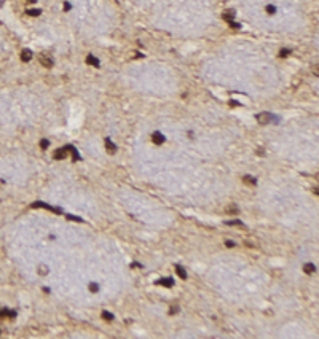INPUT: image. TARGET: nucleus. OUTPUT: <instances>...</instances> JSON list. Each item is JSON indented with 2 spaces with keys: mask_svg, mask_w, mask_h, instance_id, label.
<instances>
[{
  "mask_svg": "<svg viewBox=\"0 0 319 339\" xmlns=\"http://www.w3.org/2000/svg\"><path fill=\"white\" fill-rule=\"evenodd\" d=\"M26 2H32V3H34V2H37V0H26Z\"/></svg>",
  "mask_w": 319,
  "mask_h": 339,
  "instance_id": "obj_29",
  "label": "nucleus"
},
{
  "mask_svg": "<svg viewBox=\"0 0 319 339\" xmlns=\"http://www.w3.org/2000/svg\"><path fill=\"white\" fill-rule=\"evenodd\" d=\"M179 312V307H177V306H175V307H171L169 309V314H177Z\"/></svg>",
  "mask_w": 319,
  "mask_h": 339,
  "instance_id": "obj_26",
  "label": "nucleus"
},
{
  "mask_svg": "<svg viewBox=\"0 0 319 339\" xmlns=\"http://www.w3.org/2000/svg\"><path fill=\"white\" fill-rule=\"evenodd\" d=\"M38 274H40V276H47V274H48V268L47 266H40L38 268Z\"/></svg>",
  "mask_w": 319,
  "mask_h": 339,
  "instance_id": "obj_22",
  "label": "nucleus"
},
{
  "mask_svg": "<svg viewBox=\"0 0 319 339\" xmlns=\"http://www.w3.org/2000/svg\"><path fill=\"white\" fill-rule=\"evenodd\" d=\"M32 207H41V209H48V210H51V212H54V213H62V210L59 207H51L50 204H45V202H34L32 204Z\"/></svg>",
  "mask_w": 319,
  "mask_h": 339,
  "instance_id": "obj_2",
  "label": "nucleus"
},
{
  "mask_svg": "<svg viewBox=\"0 0 319 339\" xmlns=\"http://www.w3.org/2000/svg\"><path fill=\"white\" fill-rule=\"evenodd\" d=\"M101 317H102L104 320H107V322H110V320H113V314L107 312V310H102V314H101Z\"/></svg>",
  "mask_w": 319,
  "mask_h": 339,
  "instance_id": "obj_15",
  "label": "nucleus"
},
{
  "mask_svg": "<svg viewBox=\"0 0 319 339\" xmlns=\"http://www.w3.org/2000/svg\"><path fill=\"white\" fill-rule=\"evenodd\" d=\"M244 182H246V183H251V185H257V180L254 178V177H249V175H246V177H244Z\"/></svg>",
  "mask_w": 319,
  "mask_h": 339,
  "instance_id": "obj_19",
  "label": "nucleus"
},
{
  "mask_svg": "<svg viewBox=\"0 0 319 339\" xmlns=\"http://www.w3.org/2000/svg\"><path fill=\"white\" fill-rule=\"evenodd\" d=\"M69 151H72V155H73V159H75V161H78V159H80V155H78V151L75 150V148H73V147H69Z\"/></svg>",
  "mask_w": 319,
  "mask_h": 339,
  "instance_id": "obj_16",
  "label": "nucleus"
},
{
  "mask_svg": "<svg viewBox=\"0 0 319 339\" xmlns=\"http://www.w3.org/2000/svg\"><path fill=\"white\" fill-rule=\"evenodd\" d=\"M226 247H235V242H232V240H226Z\"/></svg>",
  "mask_w": 319,
  "mask_h": 339,
  "instance_id": "obj_28",
  "label": "nucleus"
},
{
  "mask_svg": "<svg viewBox=\"0 0 319 339\" xmlns=\"http://www.w3.org/2000/svg\"><path fill=\"white\" fill-rule=\"evenodd\" d=\"M225 225H232V226L238 225V226H244V223L239 221V220H232V221H225Z\"/></svg>",
  "mask_w": 319,
  "mask_h": 339,
  "instance_id": "obj_18",
  "label": "nucleus"
},
{
  "mask_svg": "<svg viewBox=\"0 0 319 339\" xmlns=\"http://www.w3.org/2000/svg\"><path fill=\"white\" fill-rule=\"evenodd\" d=\"M70 8H72V7H70V3H67V2L64 3V11H69Z\"/></svg>",
  "mask_w": 319,
  "mask_h": 339,
  "instance_id": "obj_27",
  "label": "nucleus"
},
{
  "mask_svg": "<svg viewBox=\"0 0 319 339\" xmlns=\"http://www.w3.org/2000/svg\"><path fill=\"white\" fill-rule=\"evenodd\" d=\"M21 61H22V62H29V61H32V51H30V49H22V51H21Z\"/></svg>",
  "mask_w": 319,
  "mask_h": 339,
  "instance_id": "obj_7",
  "label": "nucleus"
},
{
  "mask_svg": "<svg viewBox=\"0 0 319 339\" xmlns=\"http://www.w3.org/2000/svg\"><path fill=\"white\" fill-rule=\"evenodd\" d=\"M290 51L289 49H281V53H279V57H286V56H289Z\"/></svg>",
  "mask_w": 319,
  "mask_h": 339,
  "instance_id": "obj_23",
  "label": "nucleus"
},
{
  "mask_svg": "<svg viewBox=\"0 0 319 339\" xmlns=\"http://www.w3.org/2000/svg\"><path fill=\"white\" fill-rule=\"evenodd\" d=\"M88 288H90L91 293H96V291L99 290V287H98V284H90V285H88Z\"/></svg>",
  "mask_w": 319,
  "mask_h": 339,
  "instance_id": "obj_21",
  "label": "nucleus"
},
{
  "mask_svg": "<svg viewBox=\"0 0 319 339\" xmlns=\"http://www.w3.org/2000/svg\"><path fill=\"white\" fill-rule=\"evenodd\" d=\"M222 18H224V21H226L230 24V22L233 21V18H235V13L233 11H225L224 15H222Z\"/></svg>",
  "mask_w": 319,
  "mask_h": 339,
  "instance_id": "obj_11",
  "label": "nucleus"
},
{
  "mask_svg": "<svg viewBox=\"0 0 319 339\" xmlns=\"http://www.w3.org/2000/svg\"><path fill=\"white\" fill-rule=\"evenodd\" d=\"M152 140H153V143H156V145H160V143H163L164 142V136L161 132H153L152 134Z\"/></svg>",
  "mask_w": 319,
  "mask_h": 339,
  "instance_id": "obj_6",
  "label": "nucleus"
},
{
  "mask_svg": "<svg viewBox=\"0 0 319 339\" xmlns=\"http://www.w3.org/2000/svg\"><path fill=\"white\" fill-rule=\"evenodd\" d=\"M67 151H69V147H64V148H59V150L54 151V159H64L67 156Z\"/></svg>",
  "mask_w": 319,
  "mask_h": 339,
  "instance_id": "obj_4",
  "label": "nucleus"
},
{
  "mask_svg": "<svg viewBox=\"0 0 319 339\" xmlns=\"http://www.w3.org/2000/svg\"><path fill=\"white\" fill-rule=\"evenodd\" d=\"M175 272H177V276H179L180 279H184V280H185V279H187V272L184 271V268H180V266H175Z\"/></svg>",
  "mask_w": 319,
  "mask_h": 339,
  "instance_id": "obj_14",
  "label": "nucleus"
},
{
  "mask_svg": "<svg viewBox=\"0 0 319 339\" xmlns=\"http://www.w3.org/2000/svg\"><path fill=\"white\" fill-rule=\"evenodd\" d=\"M303 271L306 272V274H313L314 271H316V266H314L313 263H306V264L303 266Z\"/></svg>",
  "mask_w": 319,
  "mask_h": 339,
  "instance_id": "obj_12",
  "label": "nucleus"
},
{
  "mask_svg": "<svg viewBox=\"0 0 319 339\" xmlns=\"http://www.w3.org/2000/svg\"><path fill=\"white\" fill-rule=\"evenodd\" d=\"M105 148H107V150L112 153V155H113L115 151H117V145H115V143L110 140V139H105Z\"/></svg>",
  "mask_w": 319,
  "mask_h": 339,
  "instance_id": "obj_10",
  "label": "nucleus"
},
{
  "mask_svg": "<svg viewBox=\"0 0 319 339\" xmlns=\"http://www.w3.org/2000/svg\"><path fill=\"white\" fill-rule=\"evenodd\" d=\"M40 64H41V66H43V67H53V59L51 57H48V56H45V54H41L40 56Z\"/></svg>",
  "mask_w": 319,
  "mask_h": 339,
  "instance_id": "obj_5",
  "label": "nucleus"
},
{
  "mask_svg": "<svg viewBox=\"0 0 319 339\" xmlns=\"http://www.w3.org/2000/svg\"><path fill=\"white\" fill-rule=\"evenodd\" d=\"M158 285H163V287H168V288H171V287L174 285V280L172 279H169V277H166V279H160L158 282H156Z\"/></svg>",
  "mask_w": 319,
  "mask_h": 339,
  "instance_id": "obj_8",
  "label": "nucleus"
},
{
  "mask_svg": "<svg viewBox=\"0 0 319 339\" xmlns=\"http://www.w3.org/2000/svg\"><path fill=\"white\" fill-rule=\"evenodd\" d=\"M67 218H69V220H75V221H83L81 218H78V217H75V215H67Z\"/></svg>",
  "mask_w": 319,
  "mask_h": 339,
  "instance_id": "obj_25",
  "label": "nucleus"
},
{
  "mask_svg": "<svg viewBox=\"0 0 319 339\" xmlns=\"http://www.w3.org/2000/svg\"><path fill=\"white\" fill-rule=\"evenodd\" d=\"M26 13H27L29 16H40V13H41V11H40V10H27Z\"/></svg>",
  "mask_w": 319,
  "mask_h": 339,
  "instance_id": "obj_20",
  "label": "nucleus"
},
{
  "mask_svg": "<svg viewBox=\"0 0 319 339\" xmlns=\"http://www.w3.org/2000/svg\"><path fill=\"white\" fill-rule=\"evenodd\" d=\"M225 213H232V215H236V213H239V209L236 206H228L225 209Z\"/></svg>",
  "mask_w": 319,
  "mask_h": 339,
  "instance_id": "obj_13",
  "label": "nucleus"
},
{
  "mask_svg": "<svg viewBox=\"0 0 319 339\" xmlns=\"http://www.w3.org/2000/svg\"><path fill=\"white\" fill-rule=\"evenodd\" d=\"M257 121L260 124H268V123H273L275 121V116H273L271 113H266V111H263V113H258L257 115Z\"/></svg>",
  "mask_w": 319,
  "mask_h": 339,
  "instance_id": "obj_1",
  "label": "nucleus"
},
{
  "mask_svg": "<svg viewBox=\"0 0 319 339\" xmlns=\"http://www.w3.org/2000/svg\"><path fill=\"white\" fill-rule=\"evenodd\" d=\"M86 64H90V66H93V67H99L98 57H94L93 54H88V56H86Z\"/></svg>",
  "mask_w": 319,
  "mask_h": 339,
  "instance_id": "obj_9",
  "label": "nucleus"
},
{
  "mask_svg": "<svg viewBox=\"0 0 319 339\" xmlns=\"http://www.w3.org/2000/svg\"><path fill=\"white\" fill-rule=\"evenodd\" d=\"M48 145H50V142L47 140V139H43V140L40 142V147H41V148H48Z\"/></svg>",
  "mask_w": 319,
  "mask_h": 339,
  "instance_id": "obj_24",
  "label": "nucleus"
},
{
  "mask_svg": "<svg viewBox=\"0 0 319 339\" xmlns=\"http://www.w3.org/2000/svg\"><path fill=\"white\" fill-rule=\"evenodd\" d=\"M0 318H16V312L10 309H0Z\"/></svg>",
  "mask_w": 319,
  "mask_h": 339,
  "instance_id": "obj_3",
  "label": "nucleus"
},
{
  "mask_svg": "<svg viewBox=\"0 0 319 339\" xmlns=\"http://www.w3.org/2000/svg\"><path fill=\"white\" fill-rule=\"evenodd\" d=\"M265 10H266L268 15H275V13H276V7H275V5H266Z\"/></svg>",
  "mask_w": 319,
  "mask_h": 339,
  "instance_id": "obj_17",
  "label": "nucleus"
}]
</instances>
